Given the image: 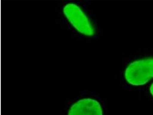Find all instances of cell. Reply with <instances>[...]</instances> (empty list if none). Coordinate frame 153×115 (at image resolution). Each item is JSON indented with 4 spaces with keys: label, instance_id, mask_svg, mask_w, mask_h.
Masks as SVG:
<instances>
[{
    "label": "cell",
    "instance_id": "cell-1",
    "mask_svg": "<svg viewBox=\"0 0 153 115\" xmlns=\"http://www.w3.org/2000/svg\"><path fill=\"white\" fill-rule=\"evenodd\" d=\"M124 77L127 83L132 86L147 84L153 78V58L132 61L126 68Z\"/></svg>",
    "mask_w": 153,
    "mask_h": 115
},
{
    "label": "cell",
    "instance_id": "cell-3",
    "mask_svg": "<svg viewBox=\"0 0 153 115\" xmlns=\"http://www.w3.org/2000/svg\"><path fill=\"white\" fill-rule=\"evenodd\" d=\"M68 115H103V111L97 101L91 98H85L72 105Z\"/></svg>",
    "mask_w": 153,
    "mask_h": 115
},
{
    "label": "cell",
    "instance_id": "cell-4",
    "mask_svg": "<svg viewBox=\"0 0 153 115\" xmlns=\"http://www.w3.org/2000/svg\"><path fill=\"white\" fill-rule=\"evenodd\" d=\"M150 92L152 95L153 97V83L151 84L150 87Z\"/></svg>",
    "mask_w": 153,
    "mask_h": 115
},
{
    "label": "cell",
    "instance_id": "cell-2",
    "mask_svg": "<svg viewBox=\"0 0 153 115\" xmlns=\"http://www.w3.org/2000/svg\"><path fill=\"white\" fill-rule=\"evenodd\" d=\"M63 13L71 24L80 34L87 37L95 35L93 24L79 5L74 3L68 4L64 7Z\"/></svg>",
    "mask_w": 153,
    "mask_h": 115
}]
</instances>
